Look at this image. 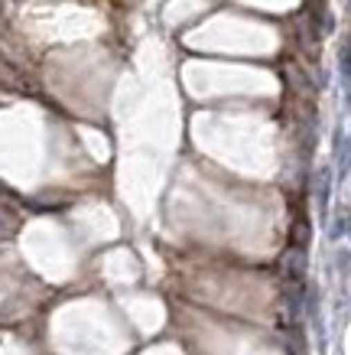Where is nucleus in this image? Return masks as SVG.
<instances>
[{
    "mask_svg": "<svg viewBox=\"0 0 351 355\" xmlns=\"http://www.w3.org/2000/svg\"><path fill=\"white\" fill-rule=\"evenodd\" d=\"M17 225H20V222H17V216H10L7 209H0V238L13 235V232H17Z\"/></svg>",
    "mask_w": 351,
    "mask_h": 355,
    "instance_id": "obj_1",
    "label": "nucleus"
},
{
    "mask_svg": "<svg viewBox=\"0 0 351 355\" xmlns=\"http://www.w3.org/2000/svg\"><path fill=\"white\" fill-rule=\"evenodd\" d=\"M345 232H348V212L341 209V212H339V218H335V225H332V232H329V235H332V238H341V235H345Z\"/></svg>",
    "mask_w": 351,
    "mask_h": 355,
    "instance_id": "obj_3",
    "label": "nucleus"
},
{
    "mask_svg": "<svg viewBox=\"0 0 351 355\" xmlns=\"http://www.w3.org/2000/svg\"><path fill=\"white\" fill-rule=\"evenodd\" d=\"M329 183H332L329 170H322L319 173V189H316V193H319V205H322V209H325V199H329Z\"/></svg>",
    "mask_w": 351,
    "mask_h": 355,
    "instance_id": "obj_2",
    "label": "nucleus"
}]
</instances>
